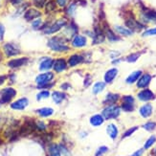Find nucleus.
Listing matches in <instances>:
<instances>
[{"mask_svg":"<svg viewBox=\"0 0 156 156\" xmlns=\"http://www.w3.org/2000/svg\"><path fill=\"white\" fill-rule=\"evenodd\" d=\"M49 48L55 52H67L69 51V47L65 44V40L60 37H55L49 39Z\"/></svg>","mask_w":156,"mask_h":156,"instance_id":"1","label":"nucleus"},{"mask_svg":"<svg viewBox=\"0 0 156 156\" xmlns=\"http://www.w3.org/2000/svg\"><path fill=\"white\" fill-rule=\"evenodd\" d=\"M120 113H121V108L117 105H111L105 108L103 112H101V115H103L104 119L110 120V119H116L117 117H119Z\"/></svg>","mask_w":156,"mask_h":156,"instance_id":"2","label":"nucleus"},{"mask_svg":"<svg viewBox=\"0 0 156 156\" xmlns=\"http://www.w3.org/2000/svg\"><path fill=\"white\" fill-rule=\"evenodd\" d=\"M67 25V20L65 18H60L58 19L56 22H54L52 25L44 29V34L46 35H52V34H55L58 31H60L62 28Z\"/></svg>","mask_w":156,"mask_h":156,"instance_id":"3","label":"nucleus"},{"mask_svg":"<svg viewBox=\"0 0 156 156\" xmlns=\"http://www.w3.org/2000/svg\"><path fill=\"white\" fill-rule=\"evenodd\" d=\"M16 91L12 87H7L1 91V96H0V104H7L11 101L16 97Z\"/></svg>","mask_w":156,"mask_h":156,"instance_id":"4","label":"nucleus"},{"mask_svg":"<svg viewBox=\"0 0 156 156\" xmlns=\"http://www.w3.org/2000/svg\"><path fill=\"white\" fill-rule=\"evenodd\" d=\"M53 79H54V74L51 72H46L40 74V75H38L36 78V83L38 84V86H42L44 84L49 83Z\"/></svg>","mask_w":156,"mask_h":156,"instance_id":"5","label":"nucleus"},{"mask_svg":"<svg viewBox=\"0 0 156 156\" xmlns=\"http://www.w3.org/2000/svg\"><path fill=\"white\" fill-rule=\"evenodd\" d=\"M72 46L75 48H83L87 45V38L83 35H76L72 37Z\"/></svg>","mask_w":156,"mask_h":156,"instance_id":"6","label":"nucleus"},{"mask_svg":"<svg viewBox=\"0 0 156 156\" xmlns=\"http://www.w3.org/2000/svg\"><path fill=\"white\" fill-rule=\"evenodd\" d=\"M4 53L7 57H13L20 53V49L18 46L13 43H7L4 45Z\"/></svg>","mask_w":156,"mask_h":156,"instance_id":"7","label":"nucleus"},{"mask_svg":"<svg viewBox=\"0 0 156 156\" xmlns=\"http://www.w3.org/2000/svg\"><path fill=\"white\" fill-rule=\"evenodd\" d=\"M137 97L142 101H148L153 100L155 98V95H154V93L151 89H147H147L141 90L138 93Z\"/></svg>","mask_w":156,"mask_h":156,"instance_id":"8","label":"nucleus"},{"mask_svg":"<svg viewBox=\"0 0 156 156\" xmlns=\"http://www.w3.org/2000/svg\"><path fill=\"white\" fill-rule=\"evenodd\" d=\"M114 32H116L117 35L122 37H130L133 35V31H131L129 28H127L126 26H121V25H115L114 26Z\"/></svg>","mask_w":156,"mask_h":156,"instance_id":"9","label":"nucleus"},{"mask_svg":"<svg viewBox=\"0 0 156 156\" xmlns=\"http://www.w3.org/2000/svg\"><path fill=\"white\" fill-rule=\"evenodd\" d=\"M151 79H152V77H151V75H150V74H142V76L137 80V87L138 88L147 87L151 83Z\"/></svg>","mask_w":156,"mask_h":156,"instance_id":"10","label":"nucleus"},{"mask_svg":"<svg viewBox=\"0 0 156 156\" xmlns=\"http://www.w3.org/2000/svg\"><path fill=\"white\" fill-rule=\"evenodd\" d=\"M39 16H41V12H40L37 9H28L25 13H24V18L27 20V21H32V20H35L37 18H38Z\"/></svg>","mask_w":156,"mask_h":156,"instance_id":"11","label":"nucleus"},{"mask_svg":"<svg viewBox=\"0 0 156 156\" xmlns=\"http://www.w3.org/2000/svg\"><path fill=\"white\" fill-rule=\"evenodd\" d=\"M29 105V100L27 98H21L11 104V107L15 110H23Z\"/></svg>","mask_w":156,"mask_h":156,"instance_id":"12","label":"nucleus"},{"mask_svg":"<svg viewBox=\"0 0 156 156\" xmlns=\"http://www.w3.org/2000/svg\"><path fill=\"white\" fill-rule=\"evenodd\" d=\"M28 58H13L11 59L8 62V66L11 68H18V67H21L25 65L28 62Z\"/></svg>","mask_w":156,"mask_h":156,"instance_id":"13","label":"nucleus"},{"mask_svg":"<svg viewBox=\"0 0 156 156\" xmlns=\"http://www.w3.org/2000/svg\"><path fill=\"white\" fill-rule=\"evenodd\" d=\"M118 75V69L117 68H111L107 70L104 75V80L105 83H111L115 80V78Z\"/></svg>","mask_w":156,"mask_h":156,"instance_id":"14","label":"nucleus"},{"mask_svg":"<svg viewBox=\"0 0 156 156\" xmlns=\"http://www.w3.org/2000/svg\"><path fill=\"white\" fill-rule=\"evenodd\" d=\"M53 68L55 70L57 73H60L64 70H66L67 68V62L64 58H58L57 59L55 62H54V65H53Z\"/></svg>","mask_w":156,"mask_h":156,"instance_id":"15","label":"nucleus"},{"mask_svg":"<svg viewBox=\"0 0 156 156\" xmlns=\"http://www.w3.org/2000/svg\"><path fill=\"white\" fill-rule=\"evenodd\" d=\"M139 112L143 118H148L150 116H151V114H152V105L151 104L144 105L143 106L140 107Z\"/></svg>","mask_w":156,"mask_h":156,"instance_id":"16","label":"nucleus"},{"mask_svg":"<svg viewBox=\"0 0 156 156\" xmlns=\"http://www.w3.org/2000/svg\"><path fill=\"white\" fill-rule=\"evenodd\" d=\"M83 62V57L80 55H72L70 56V58H68V65L70 67H75L77 65H79L80 63H81Z\"/></svg>","mask_w":156,"mask_h":156,"instance_id":"17","label":"nucleus"},{"mask_svg":"<svg viewBox=\"0 0 156 156\" xmlns=\"http://www.w3.org/2000/svg\"><path fill=\"white\" fill-rule=\"evenodd\" d=\"M54 60L51 58H46L45 59H43L39 64V70L40 71H46L51 69L53 65H54Z\"/></svg>","mask_w":156,"mask_h":156,"instance_id":"18","label":"nucleus"},{"mask_svg":"<svg viewBox=\"0 0 156 156\" xmlns=\"http://www.w3.org/2000/svg\"><path fill=\"white\" fill-rule=\"evenodd\" d=\"M141 76H142V71L141 70L134 71V72H132L130 74V75L127 76V78L126 79V83H128V84H132L134 83H136Z\"/></svg>","mask_w":156,"mask_h":156,"instance_id":"19","label":"nucleus"},{"mask_svg":"<svg viewBox=\"0 0 156 156\" xmlns=\"http://www.w3.org/2000/svg\"><path fill=\"white\" fill-rule=\"evenodd\" d=\"M104 32H105V37L109 40L110 42H115V41H119L120 40V37L117 35V34H115L114 31H112L111 29L107 28V29L104 30Z\"/></svg>","mask_w":156,"mask_h":156,"instance_id":"20","label":"nucleus"},{"mask_svg":"<svg viewBox=\"0 0 156 156\" xmlns=\"http://www.w3.org/2000/svg\"><path fill=\"white\" fill-rule=\"evenodd\" d=\"M120 99V96L118 94H114V93H108L105 97V100L104 101V104L111 105H114L115 103H117L118 100Z\"/></svg>","mask_w":156,"mask_h":156,"instance_id":"21","label":"nucleus"},{"mask_svg":"<svg viewBox=\"0 0 156 156\" xmlns=\"http://www.w3.org/2000/svg\"><path fill=\"white\" fill-rule=\"evenodd\" d=\"M106 132L107 134L109 135V137L111 139H116L117 136H118V128L117 126H115L114 124H110V125H108L107 127H106Z\"/></svg>","mask_w":156,"mask_h":156,"instance_id":"22","label":"nucleus"},{"mask_svg":"<svg viewBox=\"0 0 156 156\" xmlns=\"http://www.w3.org/2000/svg\"><path fill=\"white\" fill-rule=\"evenodd\" d=\"M52 98L54 100V101H55L56 104H60V103H62V101L65 100L66 98V95L62 92H59V91H55V92H53L52 94Z\"/></svg>","mask_w":156,"mask_h":156,"instance_id":"23","label":"nucleus"},{"mask_svg":"<svg viewBox=\"0 0 156 156\" xmlns=\"http://www.w3.org/2000/svg\"><path fill=\"white\" fill-rule=\"evenodd\" d=\"M104 117L103 115H93V116L90 118V124L93 126H101V124L104 123Z\"/></svg>","mask_w":156,"mask_h":156,"instance_id":"24","label":"nucleus"},{"mask_svg":"<svg viewBox=\"0 0 156 156\" xmlns=\"http://www.w3.org/2000/svg\"><path fill=\"white\" fill-rule=\"evenodd\" d=\"M37 113L41 117H49L54 113V109L50 107H42L37 110Z\"/></svg>","mask_w":156,"mask_h":156,"instance_id":"25","label":"nucleus"},{"mask_svg":"<svg viewBox=\"0 0 156 156\" xmlns=\"http://www.w3.org/2000/svg\"><path fill=\"white\" fill-rule=\"evenodd\" d=\"M48 151L50 156H62V151H60L59 147L56 144L50 145L48 147Z\"/></svg>","mask_w":156,"mask_h":156,"instance_id":"26","label":"nucleus"},{"mask_svg":"<svg viewBox=\"0 0 156 156\" xmlns=\"http://www.w3.org/2000/svg\"><path fill=\"white\" fill-rule=\"evenodd\" d=\"M105 88V81H99V83H96L93 86V93L94 94H99L101 91H104V89Z\"/></svg>","mask_w":156,"mask_h":156,"instance_id":"27","label":"nucleus"},{"mask_svg":"<svg viewBox=\"0 0 156 156\" xmlns=\"http://www.w3.org/2000/svg\"><path fill=\"white\" fill-rule=\"evenodd\" d=\"M45 9H46V12H54V11L57 9V2H55V1H49L48 3H46Z\"/></svg>","mask_w":156,"mask_h":156,"instance_id":"28","label":"nucleus"},{"mask_svg":"<svg viewBox=\"0 0 156 156\" xmlns=\"http://www.w3.org/2000/svg\"><path fill=\"white\" fill-rule=\"evenodd\" d=\"M142 36L143 37H153V36H156V26L153 27V28H150L146 30L143 34H142Z\"/></svg>","mask_w":156,"mask_h":156,"instance_id":"29","label":"nucleus"},{"mask_svg":"<svg viewBox=\"0 0 156 156\" xmlns=\"http://www.w3.org/2000/svg\"><path fill=\"white\" fill-rule=\"evenodd\" d=\"M156 142V137L155 136H151L147 140V142L145 143V146H144V148L145 150H147V148H150L151 147L153 146V144Z\"/></svg>","mask_w":156,"mask_h":156,"instance_id":"30","label":"nucleus"},{"mask_svg":"<svg viewBox=\"0 0 156 156\" xmlns=\"http://www.w3.org/2000/svg\"><path fill=\"white\" fill-rule=\"evenodd\" d=\"M155 127H156V123H155V122H147V123H146L143 126V128H145V129L147 130V131L154 130Z\"/></svg>","mask_w":156,"mask_h":156,"instance_id":"31","label":"nucleus"},{"mask_svg":"<svg viewBox=\"0 0 156 156\" xmlns=\"http://www.w3.org/2000/svg\"><path fill=\"white\" fill-rule=\"evenodd\" d=\"M41 26H42V20L40 19V18H37L35 20H33V22H32V27H33V29H35V30H38L41 28Z\"/></svg>","mask_w":156,"mask_h":156,"instance_id":"32","label":"nucleus"},{"mask_svg":"<svg viewBox=\"0 0 156 156\" xmlns=\"http://www.w3.org/2000/svg\"><path fill=\"white\" fill-rule=\"evenodd\" d=\"M76 9H77V5L76 3H71L68 7H67V15H69V16H73L74 13H75L76 12Z\"/></svg>","mask_w":156,"mask_h":156,"instance_id":"33","label":"nucleus"},{"mask_svg":"<svg viewBox=\"0 0 156 156\" xmlns=\"http://www.w3.org/2000/svg\"><path fill=\"white\" fill-rule=\"evenodd\" d=\"M49 96H50L49 91L43 90V91H40V92L37 95V99L38 101H40V100H43V99L49 98Z\"/></svg>","mask_w":156,"mask_h":156,"instance_id":"34","label":"nucleus"},{"mask_svg":"<svg viewBox=\"0 0 156 156\" xmlns=\"http://www.w3.org/2000/svg\"><path fill=\"white\" fill-rule=\"evenodd\" d=\"M139 57H140V54L139 53L131 54V55L126 57V62H135L139 58Z\"/></svg>","mask_w":156,"mask_h":156,"instance_id":"35","label":"nucleus"},{"mask_svg":"<svg viewBox=\"0 0 156 156\" xmlns=\"http://www.w3.org/2000/svg\"><path fill=\"white\" fill-rule=\"evenodd\" d=\"M122 109L126 111V112H130L134 110V105L131 104H126V103H122Z\"/></svg>","mask_w":156,"mask_h":156,"instance_id":"36","label":"nucleus"},{"mask_svg":"<svg viewBox=\"0 0 156 156\" xmlns=\"http://www.w3.org/2000/svg\"><path fill=\"white\" fill-rule=\"evenodd\" d=\"M122 103L134 105V98L132 96H130V95H127V96H124L123 99H122Z\"/></svg>","mask_w":156,"mask_h":156,"instance_id":"37","label":"nucleus"},{"mask_svg":"<svg viewBox=\"0 0 156 156\" xmlns=\"http://www.w3.org/2000/svg\"><path fill=\"white\" fill-rule=\"evenodd\" d=\"M107 151H108L107 147H105V146L100 147L98 148V151H96V154H95V156H101L103 154H105Z\"/></svg>","mask_w":156,"mask_h":156,"instance_id":"38","label":"nucleus"},{"mask_svg":"<svg viewBox=\"0 0 156 156\" xmlns=\"http://www.w3.org/2000/svg\"><path fill=\"white\" fill-rule=\"evenodd\" d=\"M138 129V126H133V127H131V128H129L128 130H126L125 133H124V135H123V138H126V137H128V136H130V135L133 133V132H135Z\"/></svg>","mask_w":156,"mask_h":156,"instance_id":"39","label":"nucleus"},{"mask_svg":"<svg viewBox=\"0 0 156 156\" xmlns=\"http://www.w3.org/2000/svg\"><path fill=\"white\" fill-rule=\"evenodd\" d=\"M36 125H37V129L39 131H44L46 129V126L43 122H37V123H36Z\"/></svg>","mask_w":156,"mask_h":156,"instance_id":"40","label":"nucleus"},{"mask_svg":"<svg viewBox=\"0 0 156 156\" xmlns=\"http://www.w3.org/2000/svg\"><path fill=\"white\" fill-rule=\"evenodd\" d=\"M34 4L38 8H42L45 6V0H34Z\"/></svg>","mask_w":156,"mask_h":156,"instance_id":"41","label":"nucleus"},{"mask_svg":"<svg viewBox=\"0 0 156 156\" xmlns=\"http://www.w3.org/2000/svg\"><path fill=\"white\" fill-rule=\"evenodd\" d=\"M4 34H5V27L2 23H0V41H2L4 38Z\"/></svg>","mask_w":156,"mask_h":156,"instance_id":"42","label":"nucleus"},{"mask_svg":"<svg viewBox=\"0 0 156 156\" xmlns=\"http://www.w3.org/2000/svg\"><path fill=\"white\" fill-rule=\"evenodd\" d=\"M56 2L59 7H65L67 3H68V0H57Z\"/></svg>","mask_w":156,"mask_h":156,"instance_id":"43","label":"nucleus"},{"mask_svg":"<svg viewBox=\"0 0 156 156\" xmlns=\"http://www.w3.org/2000/svg\"><path fill=\"white\" fill-rule=\"evenodd\" d=\"M143 152H144V150H143V148H141V150H138L137 151H135L131 156H142Z\"/></svg>","mask_w":156,"mask_h":156,"instance_id":"44","label":"nucleus"},{"mask_svg":"<svg viewBox=\"0 0 156 156\" xmlns=\"http://www.w3.org/2000/svg\"><path fill=\"white\" fill-rule=\"evenodd\" d=\"M5 80H6V76H0V85L3 84Z\"/></svg>","mask_w":156,"mask_h":156,"instance_id":"45","label":"nucleus"},{"mask_svg":"<svg viewBox=\"0 0 156 156\" xmlns=\"http://www.w3.org/2000/svg\"><path fill=\"white\" fill-rule=\"evenodd\" d=\"M10 1L13 5H17V4H19L20 2H21V0H10Z\"/></svg>","mask_w":156,"mask_h":156,"instance_id":"46","label":"nucleus"},{"mask_svg":"<svg viewBox=\"0 0 156 156\" xmlns=\"http://www.w3.org/2000/svg\"><path fill=\"white\" fill-rule=\"evenodd\" d=\"M155 156H156V148H155Z\"/></svg>","mask_w":156,"mask_h":156,"instance_id":"47","label":"nucleus"}]
</instances>
